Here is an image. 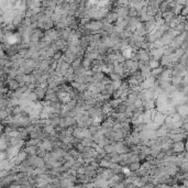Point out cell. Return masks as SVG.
Instances as JSON below:
<instances>
[{"label":"cell","mask_w":188,"mask_h":188,"mask_svg":"<svg viewBox=\"0 0 188 188\" xmlns=\"http://www.w3.org/2000/svg\"><path fill=\"white\" fill-rule=\"evenodd\" d=\"M172 150L174 154L178 155L180 153L185 152V141H179V142H174L173 143Z\"/></svg>","instance_id":"obj_2"},{"label":"cell","mask_w":188,"mask_h":188,"mask_svg":"<svg viewBox=\"0 0 188 188\" xmlns=\"http://www.w3.org/2000/svg\"><path fill=\"white\" fill-rule=\"evenodd\" d=\"M22 148L28 153V155L32 156V155H36L38 148H39V147L36 146V145H30V146H23Z\"/></svg>","instance_id":"obj_9"},{"label":"cell","mask_w":188,"mask_h":188,"mask_svg":"<svg viewBox=\"0 0 188 188\" xmlns=\"http://www.w3.org/2000/svg\"><path fill=\"white\" fill-rule=\"evenodd\" d=\"M109 102H110L111 106L113 107V109H115V108H117L120 104H122L123 100L121 98H111L110 100H109Z\"/></svg>","instance_id":"obj_18"},{"label":"cell","mask_w":188,"mask_h":188,"mask_svg":"<svg viewBox=\"0 0 188 188\" xmlns=\"http://www.w3.org/2000/svg\"><path fill=\"white\" fill-rule=\"evenodd\" d=\"M82 143L86 147H91L92 143H94V141H92L91 138H84V139H82Z\"/></svg>","instance_id":"obj_22"},{"label":"cell","mask_w":188,"mask_h":188,"mask_svg":"<svg viewBox=\"0 0 188 188\" xmlns=\"http://www.w3.org/2000/svg\"><path fill=\"white\" fill-rule=\"evenodd\" d=\"M185 54H187V55H188V49H185Z\"/></svg>","instance_id":"obj_28"},{"label":"cell","mask_w":188,"mask_h":188,"mask_svg":"<svg viewBox=\"0 0 188 188\" xmlns=\"http://www.w3.org/2000/svg\"><path fill=\"white\" fill-rule=\"evenodd\" d=\"M113 175H115V172H113L111 168H106V170L104 171V173H102L100 176H101V178H102L104 180H107V181H108V180L113 176Z\"/></svg>","instance_id":"obj_10"},{"label":"cell","mask_w":188,"mask_h":188,"mask_svg":"<svg viewBox=\"0 0 188 188\" xmlns=\"http://www.w3.org/2000/svg\"><path fill=\"white\" fill-rule=\"evenodd\" d=\"M142 166V162H133L131 163L128 167H129V171L131 172H135V171H139Z\"/></svg>","instance_id":"obj_13"},{"label":"cell","mask_w":188,"mask_h":188,"mask_svg":"<svg viewBox=\"0 0 188 188\" xmlns=\"http://www.w3.org/2000/svg\"><path fill=\"white\" fill-rule=\"evenodd\" d=\"M20 87V82L16 78H8L7 80V88L10 90H16Z\"/></svg>","instance_id":"obj_6"},{"label":"cell","mask_w":188,"mask_h":188,"mask_svg":"<svg viewBox=\"0 0 188 188\" xmlns=\"http://www.w3.org/2000/svg\"><path fill=\"white\" fill-rule=\"evenodd\" d=\"M165 119H166V115L163 113V112H161V111H158L155 115V117L153 118V121L156 123H158L160 125H162V124L165 122Z\"/></svg>","instance_id":"obj_8"},{"label":"cell","mask_w":188,"mask_h":188,"mask_svg":"<svg viewBox=\"0 0 188 188\" xmlns=\"http://www.w3.org/2000/svg\"><path fill=\"white\" fill-rule=\"evenodd\" d=\"M184 53H185V49H183V47H179V49H177L175 51V55H176V57L178 59L184 55Z\"/></svg>","instance_id":"obj_23"},{"label":"cell","mask_w":188,"mask_h":188,"mask_svg":"<svg viewBox=\"0 0 188 188\" xmlns=\"http://www.w3.org/2000/svg\"><path fill=\"white\" fill-rule=\"evenodd\" d=\"M137 56H138V59L141 61V62H150L152 57H151V54H150V51L147 49H140L137 51Z\"/></svg>","instance_id":"obj_1"},{"label":"cell","mask_w":188,"mask_h":188,"mask_svg":"<svg viewBox=\"0 0 188 188\" xmlns=\"http://www.w3.org/2000/svg\"><path fill=\"white\" fill-rule=\"evenodd\" d=\"M115 10H117V13H118L119 18H121V19L129 18V13H130V7L129 6H121Z\"/></svg>","instance_id":"obj_4"},{"label":"cell","mask_w":188,"mask_h":188,"mask_svg":"<svg viewBox=\"0 0 188 188\" xmlns=\"http://www.w3.org/2000/svg\"><path fill=\"white\" fill-rule=\"evenodd\" d=\"M134 106L137 107V108H144V100L138 98L134 101Z\"/></svg>","instance_id":"obj_25"},{"label":"cell","mask_w":188,"mask_h":188,"mask_svg":"<svg viewBox=\"0 0 188 188\" xmlns=\"http://www.w3.org/2000/svg\"><path fill=\"white\" fill-rule=\"evenodd\" d=\"M118 19H119V16H118V13H117V10H115V11H110V12H108L106 18L104 19V21H106V22H108V23H112V24H115V22L118 21Z\"/></svg>","instance_id":"obj_5"},{"label":"cell","mask_w":188,"mask_h":188,"mask_svg":"<svg viewBox=\"0 0 188 188\" xmlns=\"http://www.w3.org/2000/svg\"><path fill=\"white\" fill-rule=\"evenodd\" d=\"M150 66H151V68L152 69H154V68H157V67H161V61H158V59H151L150 61Z\"/></svg>","instance_id":"obj_20"},{"label":"cell","mask_w":188,"mask_h":188,"mask_svg":"<svg viewBox=\"0 0 188 188\" xmlns=\"http://www.w3.org/2000/svg\"><path fill=\"white\" fill-rule=\"evenodd\" d=\"M177 112H178L183 118H185V117L188 115V106L186 104H184V105H178Z\"/></svg>","instance_id":"obj_11"},{"label":"cell","mask_w":188,"mask_h":188,"mask_svg":"<svg viewBox=\"0 0 188 188\" xmlns=\"http://www.w3.org/2000/svg\"><path fill=\"white\" fill-rule=\"evenodd\" d=\"M69 85L73 87L74 89H78V88H79V86H80L82 84H80V82H76V80H73V82H69Z\"/></svg>","instance_id":"obj_26"},{"label":"cell","mask_w":188,"mask_h":188,"mask_svg":"<svg viewBox=\"0 0 188 188\" xmlns=\"http://www.w3.org/2000/svg\"><path fill=\"white\" fill-rule=\"evenodd\" d=\"M25 98L28 99V100H30L31 102H34V101H38V100H39V98H38V96H36V94H35L34 90L30 91V92H28L26 96H25Z\"/></svg>","instance_id":"obj_15"},{"label":"cell","mask_w":188,"mask_h":188,"mask_svg":"<svg viewBox=\"0 0 188 188\" xmlns=\"http://www.w3.org/2000/svg\"><path fill=\"white\" fill-rule=\"evenodd\" d=\"M160 1H161V2H163V1H166V0H160Z\"/></svg>","instance_id":"obj_29"},{"label":"cell","mask_w":188,"mask_h":188,"mask_svg":"<svg viewBox=\"0 0 188 188\" xmlns=\"http://www.w3.org/2000/svg\"><path fill=\"white\" fill-rule=\"evenodd\" d=\"M185 19H186V22H188V15H186V16H185Z\"/></svg>","instance_id":"obj_27"},{"label":"cell","mask_w":188,"mask_h":188,"mask_svg":"<svg viewBox=\"0 0 188 188\" xmlns=\"http://www.w3.org/2000/svg\"><path fill=\"white\" fill-rule=\"evenodd\" d=\"M35 94L38 96L39 100H43V99L46 98V94H47V88H42V87H36L35 89Z\"/></svg>","instance_id":"obj_7"},{"label":"cell","mask_w":188,"mask_h":188,"mask_svg":"<svg viewBox=\"0 0 188 188\" xmlns=\"http://www.w3.org/2000/svg\"><path fill=\"white\" fill-rule=\"evenodd\" d=\"M105 151H106V153H117V151H115V143H109V144H107L105 145Z\"/></svg>","instance_id":"obj_16"},{"label":"cell","mask_w":188,"mask_h":188,"mask_svg":"<svg viewBox=\"0 0 188 188\" xmlns=\"http://www.w3.org/2000/svg\"><path fill=\"white\" fill-rule=\"evenodd\" d=\"M115 151L118 154H122V153H128L130 148H129V145H127L123 141H118L115 142Z\"/></svg>","instance_id":"obj_3"},{"label":"cell","mask_w":188,"mask_h":188,"mask_svg":"<svg viewBox=\"0 0 188 188\" xmlns=\"http://www.w3.org/2000/svg\"><path fill=\"white\" fill-rule=\"evenodd\" d=\"M82 58H76L73 63H72V68H73L74 71H77V69H79V68H82Z\"/></svg>","instance_id":"obj_17"},{"label":"cell","mask_w":188,"mask_h":188,"mask_svg":"<svg viewBox=\"0 0 188 188\" xmlns=\"http://www.w3.org/2000/svg\"><path fill=\"white\" fill-rule=\"evenodd\" d=\"M100 127H101V125H100ZM100 127H99V125H95V124H90L89 127H88V130H89L90 133L94 135V134H97V133H98Z\"/></svg>","instance_id":"obj_21"},{"label":"cell","mask_w":188,"mask_h":188,"mask_svg":"<svg viewBox=\"0 0 188 188\" xmlns=\"http://www.w3.org/2000/svg\"><path fill=\"white\" fill-rule=\"evenodd\" d=\"M145 1H148V0H145Z\"/></svg>","instance_id":"obj_30"},{"label":"cell","mask_w":188,"mask_h":188,"mask_svg":"<svg viewBox=\"0 0 188 188\" xmlns=\"http://www.w3.org/2000/svg\"><path fill=\"white\" fill-rule=\"evenodd\" d=\"M92 62H94V61H91V59H89V58L82 57V65L85 69H90V68H91V66H92Z\"/></svg>","instance_id":"obj_12"},{"label":"cell","mask_w":188,"mask_h":188,"mask_svg":"<svg viewBox=\"0 0 188 188\" xmlns=\"http://www.w3.org/2000/svg\"><path fill=\"white\" fill-rule=\"evenodd\" d=\"M9 112L6 110V109H1V111H0V118H1V120H5V119H7L9 117Z\"/></svg>","instance_id":"obj_24"},{"label":"cell","mask_w":188,"mask_h":188,"mask_svg":"<svg viewBox=\"0 0 188 188\" xmlns=\"http://www.w3.org/2000/svg\"><path fill=\"white\" fill-rule=\"evenodd\" d=\"M164 68H165V67L161 66V67H157V68L152 69V76H154L156 79H158V78H160V76H161V74L163 73Z\"/></svg>","instance_id":"obj_14"},{"label":"cell","mask_w":188,"mask_h":188,"mask_svg":"<svg viewBox=\"0 0 188 188\" xmlns=\"http://www.w3.org/2000/svg\"><path fill=\"white\" fill-rule=\"evenodd\" d=\"M111 163H112V162L109 161V160H107V158H101V160L99 161V165L102 166V167H105V168H109Z\"/></svg>","instance_id":"obj_19"}]
</instances>
